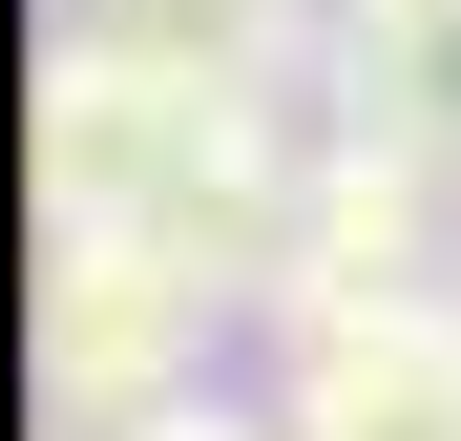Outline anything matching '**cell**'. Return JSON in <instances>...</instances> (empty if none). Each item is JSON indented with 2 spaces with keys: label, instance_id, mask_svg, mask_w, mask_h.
Segmentation results:
<instances>
[{
  "label": "cell",
  "instance_id": "obj_1",
  "mask_svg": "<svg viewBox=\"0 0 461 441\" xmlns=\"http://www.w3.org/2000/svg\"><path fill=\"white\" fill-rule=\"evenodd\" d=\"M210 316H252L230 273H189L168 232H42V420H147L210 379Z\"/></svg>",
  "mask_w": 461,
  "mask_h": 441
},
{
  "label": "cell",
  "instance_id": "obj_2",
  "mask_svg": "<svg viewBox=\"0 0 461 441\" xmlns=\"http://www.w3.org/2000/svg\"><path fill=\"white\" fill-rule=\"evenodd\" d=\"M273 400L315 441H461V273H420V294H273Z\"/></svg>",
  "mask_w": 461,
  "mask_h": 441
},
{
  "label": "cell",
  "instance_id": "obj_3",
  "mask_svg": "<svg viewBox=\"0 0 461 441\" xmlns=\"http://www.w3.org/2000/svg\"><path fill=\"white\" fill-rule=\"evenodd\" d=\"M85 22L147 42V63H189V85H252V106H273V85H294V42H315L336 0H85Z\"/></svg>",
  "mask_w": 461,
  "mask_h": 441
},
{
  "label": "cell",
  "instance_id": "obj_4",
  "mask_svg": "<svg viewBox=\"0 0 461 441\" xmlns=\"http://www.w3.org/2000/svg\"><path fill=\"white\" fill-rule=\"evenodd\" d=\"M105 441H315L273 379H189V400H147V420H105Z\"/></svg>",
  "mask_w": 461,
  "mask_h": 441
}]
</instances>
